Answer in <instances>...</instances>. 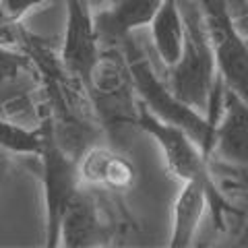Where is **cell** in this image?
I'll use <instances>...</instances> for the list:
<instances>
[{"label":"cell","mask_w":248,"mask_h":248,"mask_svg":"<svg viewBox=\"0 0 248 248\" xmlns=\"http://www.w3.org/2000/svg\"><path fill=\"white\" fill-rule=\"evenodd\" d=\"M180 11L184 19V44L180 58L166 68V85L180 102L207 116L217 83H219L215 56L209 44L199 2L180 0Z\"/></svg>","instance_id":"obj_1"},{"label":"cell","mask_w":248,"mask_h":248,"mask_svg":"<svg viewBox=\"0 0 248 248\" xmlns=\"http://www.w3.org/2000/svg\"><path fill=\"white\" fill-rule=\"evenodd\" d=\"M122 44H124V62H126L130 87H133V93L137 95V102H141L159 120L170 122L174 126H180L182 130H186L192 137V141L209 157L215 122L211 118H207L203 112L180 102L170 91L166 81H161L155 75L153 64L147 58V54L133 42V35L124 37Z\"/></svg>","instance_id":"obj_2"},{"label":"cell","mask_w":248,"mask_h":248,"mask_svg":"<svg viewBox=\"0 0 248 248\" xmlns=\"http://www.w3.org/2000/svg\"><path fill=\"white\" fill-rule=\"evenodd\" d=\"M42 128V149L35 155L40 159L44 209H46V246H58L60 219L68 203L81 188L77 176V157L66 151L56 133V124L52 118H44Z\"/></svg>","instance_id":"obj_3"},{"label":"cell","mask_w":248,"mask_h":248,"mask_svg":"<svg viewBox=\"0 0 248 248\" xmlns=\"http://www.w3.org/2000/svg\"><path fill=\"white\" fill-rule=\"evenodd\" d=\"M221 85L248 104V40L236 27L228 0H197Z\"/></svg>","instance_id":"obj_4"},{"label":"cell","mask_w":248,"mask_h":248,"mask_svg":"<svg viewBox=\"0 0 248 248\" xmlns=\"http://www.w3.org/2000/svg\"><path fill=\"white\" fill-rule=\"evenodd\" d=\"M137 124L159 145L168 170L178 180H203L209 186H217L211 174V164L205 151L192 141V137L170 122L159 120L147 108L137 102Z\"/></svg>","instance_id":"obj_5"},{"label":"cell","mask_w":248,"mask_h":248,"mask_svg":"<svg viewBox=\"0 0 248 248\" xmlns=\"http://www.w3.org/2000/svg\"><path fill=\"white\" fill-rule=\"evenodd\" d=\"M99 56L102 50L95 29V15L91 13L89 0H66V21L60 48V64L64 73L87 91Z\"/></svg>","instance_id":"obj_6"},{"label":"cell","mask_w":248,"mask_h":248,"mask_svg":"<svg viewBox=\"0 0 248 248\" xmlns=\"http://www.w3.org/2000/svg\"><path fill=\"white\" fill-rule=\"evenodd\" d=\"M207 211H211L215 223L219 226L223 221V215L232 211V205L223 197L219 186H209L203 180H184L172 205L170 246L186 248L195 242V236Z\"/></svg>","instance_id":"obj_7"},{"label":"cell","mask_w":248,"mask_h":248,"mask_svg":"<svg viewBox=\"0 0 248 248\" xmlns=\"http://www.w3.org/2000/svg\"><path fill=\"white\" fill-rule=\"evenodd\" d=\"M211 155L223 168H248V104L226 87L213 124Z\"/></svg>","instance_id":"obj_8"},{"label":"cell","mask_w":248,"mask_h":248,"mask_svg":"<svg viewBox=\"0 0 248 248\" xmlns=\"http://www.w3.org/2000/svg\"><path fill=\"white\" fill-rule=\"evenodd\" d=\"M104 238V223L99 219V211L93 201L83 188L68 203L62 213L60 230H58V246L64 248H83L95 246Z\"/></svg>","instance_id":"obj_9"},{"label":"cell","mask_w":248,"mask_h":248,"mask_svg":"<svg viewBox=\"0 0 248 248\" xmlns=\"http://www.w3.org/2000/svg\"><path fill=\"white\" fill-rule=\"evenodd\" d=\"M161 0H118L112 9L95 15L99 42H122L137 29L149 27Z\"/></svg>","instance_id":"obj_10"},{"label":"cell","mask_w":248,"mask_h":248,"mask_svg":"<svg viewBox=\"0 0 248 248\" xmlns=\"http://www.w3.org/2000/svg\"><path fill=\"white\" fill-rule=\"evenodd\" d=\"M153 46L164 66H172L180 58L184 44V19L180 0H161L157 13L149 23Z\"/></svg>","instance_id":"obj_11"},{"label":"cell","mask_w":248,"mask_h":248,"mask_svg":"<svg viewBox=\"0 0 248 248\" xmlns=\"http://www.w3.org/2000/svg\"><path fill=\"white\" fill-rule=\"evenodd\" d=\"M0 149L11 155L35 157L42 149V128H29L9 118H0Z\"/></svg>","instance_id":"obj_12"},{"label":"cell","mask_w":248,"mask_h":248,"mask_svg":"<svg viewBox=\"0 0 248 248\" xmlns=\"http://www.w3.org/2000/svg\"><path fill=\"white\" fill-rule=\"evenodd\" d=\"M137 170L126 157H122L118 153H112V159L108 164L106 178H104V188L112 190H126L135 184Z\"/></svg>","instance_id":"obj_13"},{"label":"cell","mask_w":248,"mask_h":248,"mask_svg":"<svg viewBox=\"0 0 248 248\" xmlns=\"http://www.w3.org/2000/svg\"><path fill=\"white\" fill-rule=\"evenodd\" d=\"M27 66V56L9 50V44L0 42V81H13Z\"/></svg>","instance_id":"obj_14"},{"label":"cell","mask_w":248,"mask_h":248,"mask_svg":"<svg viewBox=\"0 0 248 248\" xmlns=\"http://www.w3.org/2000/svg\"><path fill=\"white\" fill-rule=\"evenodd\" d=\"M232 15H234V21H236V27L242 31V35L248 40V0H242V11H240L238 15L232 11Z\"/></svg>","instance_id":"obj_15"},{"label":"cell","mask_w":248,"mask_h":248,"mask_svg":"<svg viewBox=\"0 0 248 248\" xmlns=\"http://www.w3.org/2000/svg\"><path fill=\"white\" fill-rule=\"evenodd\" d=\"M9 172H11V153L0 149V188L4 186L6 178H9Z\"/></svg>","instance_id":"obj_16"}]
</instances>
